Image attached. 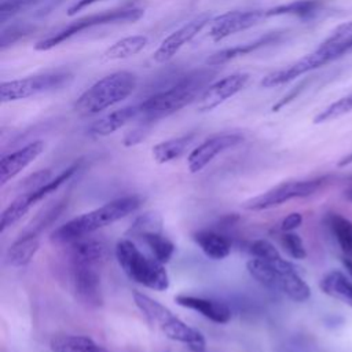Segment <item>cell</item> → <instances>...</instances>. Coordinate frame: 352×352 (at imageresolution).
<instances>
[{
	"mask_svg": "<svg viewBox=\"0 0 352 352\" xmlns=\"http://www.w3.org/2000/svg\"><path fill=\"white\" fill-rule=\"evenodd\" d=\"M139 103L121 107L92 122L88 128V133L94 136H109L120 128H122L124 125H126L133 118H139Z\"/></svg>",
	"mask_w": 352,
	"mask_h": 352,
	"instance_id": "18",
	"label": "cell"
},
{
	"mask_svg": "<svg viewBox=\"0 0 352 352\" xmlns=\"http://www.w3.org/2000/svg\"><path fill=\"white\" fill-rule=\"evenodd\" d=\"M279 242H280V246L283 248V250L292 258L304 260L307 257V250H305L304 242H302L301 236L298 234H296L294 231H289V232L280 231Z\"/></svg>",
	"mask_w": 352,
	"mask_h": 352,
	"instance_id": "32",
	"label": "cell"
},
{
	"mask_svg": "<svg viewBox=\"0 0 352 352\" xmlns=\"http://www.w3.org/2000/svg\"><path fill=\"white\" fill-rule=\"evenodd\" d=\"M34 0H0V22L4 23L8 18L19 12Z\"/></svg>",
	"mask_w": 352,
	"mask_h": 352,
	"instance_id": "34",
	"label": "cell"
},
{
	"mask_svg": "<svg viewBox=\"0 0 352 352\" xmlns=\"http://www.w3.org/2000/svg\"><path fill=\"white\" fill-rule=\"evenodd\" d=\"M307 85V81H304V82H301L300 85H297V87H294L287 95H285L276 104H274V107H272V111H278L279 109H282L285 104H287L289 102H292L302 89H304V87Z\"/></svg>",
	"mask_w": 352,
	"mask_h": 352,
	"instance_id": "37",
	"label": "cell"
},
{
	"mask_svg": "<svg viewBox=\"0 0 352 352\" xmlns=\"http://www.w3.org/2000/svg\"><path fill=\"white\" fill-rule=\"evenodd\" d=\"M133 302L146 320L166 338L186 345L192 352H205L204 334L184 323L168 307L140 292L133 293Z\"/></svg>",
	"mask_w": 352,
	"mask_h": 352,
	"instance_id": "3",
	"label": "cell"
},
{
	"mask_svg": "<svg viewBox=\"0 0 352 352\" xmlns=\"http://www.w3.org/2000/svg\"><path fill=\"white\" fill-rule=\"evenodd\" d=\"M96 1H100V0H77L74 4H72V6L69 7V10H67V15L73 16V15H76L78 11H81V10L87 8L88 6H91V4L96 3Z\"/></svg>",
	"mask_w": 352,
	"mask_h": 352,
	"instance_id": "38",
	"label": "cell"
},
{
	"mask_svg": "<svg viewBox=\"0 0 352 352\" xmlns=\"http://www.w3.org/2000/svg\"><path fill=\"white\" fill-rule=\"evenodd\" d=\"M32 206L33 204L30 202L28 192H22L15 199H12L1 212L0 232H4L8 227L18 223L32 209Z\"/></svg>",
	"mask_w": 352,
	"mask_h": 352,
	"instance_id": "28",
	"label": "cell"
},
{
	"mask_svg": "<svg viewBox=\"0 0 352 352\" xmlns=\"http://www.w3.org/2000/svg\"><path fill=\"white\" fill-rule=\"evenodd\" d=\"M345 197H346V199L352 204V188H349V190L345 192Z\"/></svg>",
	"mask_w": 352,
	"mask_h": 352,
	"instance_id": "41",
	"label": "cell"
},
{
	"mask_svg": "<svg viewBox=\"0 0 352 352\" xmlns=\"http://www.w3.org/2000/svg\"><path fill=\"white\" fill-rule=\"evenodd\" d=\"M140 241L148 248L151 256L162 264H166L172 258L176 249L175 243L168 236H165L164 232L146 235Z\"/></svg>",
	"mask_w": 352,
	"mask_h": 352,
	"instance_id": "30",
	"label": "cell"
},
{
	"mask_svg": "<svg viewBox=\"0 0 352 352\" xmlns=\"http://www.w3.org/2000/svg\"><path fill=\"white\" fill-rule=\"evenodd\" d=\"M351 110H352V94L333 102L326 109H323L319 114L315 116L314 124H322V122L331 121L334 118H338V117L349 113Z\"/></svg>",
	"mask_w": 352,
	"mask_h": 352,
	"instance_id": "31",
	"label": "cell"
},
{
	"mask_svg": "<svg viewBox=\"0 0 352 352\" xmlns=\"http://www.w3.org/2000/svg\"><path fill=\"white\" fill-rule=\"evenodd\" d=\"M138 78L133 73L120 70L110 73L88 89H85L74 102V110L80 116L98 114L126 99L136 88Z\"/></svg>",
	"mask_w": 352,
	"mask_h": 352,
	"instance_id": "4",
	"label": "cell"
},
{
	"mask_svg": "<svg viewBox=\"0 0 352 352\" xmlns=\"http://www.w3.org/2000/svg\"><path fill=\"white\" fill-rule=\"evenodd\" d=\"M150 126H151V124H148V122H146V121H142L138 126H135L132 131H129V132L125 135V138H124V146L129 147V146H135V144H138L139 142H142V140L146 138V135L148 133Z\"/></svg>",
	"mask_w": 352,
	"mask_h": 352,
	"instance_id": "35",
	"label": "cell"
},
{
	"mask_svg": "<svg viewBox=\"0 0 352 352\" xmlns=\"http://www.w3.org/2000/svg\"><path fill=\"white\" fill-rule=\"evenodd\" d=\"M192 239L204 254L212 260H223L231 253V242L219 232L201 230L192 234Z\"/></svg>",
	"mask_w": 352,
	"mask_h": 352,
	"instance_id": "21",
	"label": "cell"
},
{
	"mask_svg": "<svg viewBox=\"0 0 352 352\" xmlns=\"http://www.w3.org/2000/svg\"><path fill=\"white\" fill-rule=\"evenodd\" d=\"M213 19V15L210 12H202L197 15L194 19L184 23L182 28L176 29L173 33H170L168 37L162 40V43L158 45V48L153 54V59L157 63H165L170 60L179 50L190 43L206 25H209Z\"/></svg>",
	"mask_w": 352,
	"mask_h": 352,
	"instance_id": "10",
	"label": "cell"
},
{
	"mask_svg": "<svg viewBox=\"0 0 352 352\" xmlns=\"http://www.w3.org/2000/svg\"><path fill=\"white\" fill-rule=\"evenodd\" d=\"M70 264H84L100 268L109 258V246L98 239H76L69 242Z\"/></svg>",
	"mask_w": 352,
	"mask_h": 352,
	"instance_id": "17",
	"label": "cell"
},
{
	"mask_svg": "<svg viewBox=\"0 0 352 352\" xmlns=\"http://www.w3.org/2000/svg\"><path fill=\"white\" fill-rule=\"evenodd\" d=\"M45 148L43 140H34L16 151L4 155L0 160V184L4 186L16 175H19L26 166H29Z\"/></svg>",
	"mask_w": 352,
	"mask_h": 352,
	"instance_id": "16",
	"label": "cell"
},
{
	"mask_svg": "<svg viewBox=\"0 0 352 352\" xmlns=\"http://www.w3.org/2000/svg\"><path fill=\"white\" fill-rule=\"evenodd\" d=\"M40 248L37 235L21 234L14 243L10 245L6 253V260L11 267H25L32 261Z\"/></svg>",
	"mask_w": 352,
	"mask_h": 352,
	"instance_id": "23",
	"label": "cell"
},
{
	"mask_svg": "<svg viewBox=\"0 0 352 352\" xmlns=\"http://www.w3.org/2000/svg\"><path fill=\"white\" fill-rule=\"evenodd\" d=\"M114 253L121 270L132 282L155 292L169 289L170 280L165 264L153 256L143 254L131 239H120L116 243Z\"/></svg>",
	"mask_w": 352,
	"mask_h": 352,
	"instance_id": "5",
	"label": "cell"
},
{
	"mask_svg": "<svg viewBox=\"0 0 352 352\" xmlns=\"http://www.w3.org/2000/svg\"><path fill=\"white\" fill-rule=\"evenodd\" d=\"M265 18V10L228 11L217 15L209 23V36L213 41H220L234 33L246 30Z\"/></svg>",
	"mask_w": 352,
	"mask_h": 352,
	"instance_id": "13",
	"label": "cell"
},
{
	"mask_svg": "<svg viewBox=\"0 0 352 352\" xmlns=\"http://www.w3.org/2000/svg\"><path fill=\"white\" fill-rule=\"evenodd\" d=\"M243 142L241 133H219L208 138L198 144L187 157V168L191 173L201 172L219 154L236 147Z\"/></svg>",
	"mask_w": 352,
	"mask_h": 352,
	"instance_id": "11",
	"label": "cell"
},
{
	"mask_svg": "<svg viewBox=\"0 0 352 352\" xmlns=\"http://www.w3.org/2000/svg\"><path fill=\"white\" fill-rule=\"evenodd\" d=\"M70 282L81 302L87 304L88 307L102 305V282L98 267L70 264Z\"/></svg>",
	"mask_w": 352,
	"mask_h": 352,
	"instance_id": "12",
	"label": "cell"
},
{
	"mask_svg": "<svg viewBox=\"0 0 352 352\" xmlns=\"http://www.w3.org/2000/svg\"><path fill=\"white\" fill-rule=\"evenodd\" d=\"M249 78L250 76L248 73H234L214 81L201 95L198 102V110L202 113L213 110L214 107L242 91L246 87Z\"/></svg>",
	"mask_w": 352,
	"mask_h": 352,
	"instance_id": "14",
	"label": "cell"
},
{
	"mask_svg": "<svg viewBox=\"0 0 352 352\" xmlns=\"http://www.w3.org/2000/svg\"><path fill=\"white\" fill-rule=\"evenodd\" d=\"M143 201L144 198L138 194L116 198L94 210L76 216L65 224L59 226L52 231L51 239L55 242L69 243L72 241L84 238L98 231L99 228L110 226L121 220L122 217L136 212L142 206Z\"/></svg>",
	"mask_w": 352,
	"mask_h": 352,
	"instance_id": "2",
	"label": "cell"
},
{
	"mask_svg": "<svg viewBox=\"0 0 352 352\" xmlns=\"http://www.w3.org/2000/svg\"><path fill=\"white\" fill-rule=\"evenodd\" d=\"M326 221L341 250L352 257V221L340 213H330Z\"/></svg>",
	"mask_w": 352,
	"mask_h": 352,
	"instance_id": "27",
	"label": "cell"
},
{
	"mask_svg": "<svg viewBox=\"0 0 352 352\" xmlns=\"http://www.w3.org/2000/svg\"><path fill=\"white\" fill-rule=\"evenodd\" d=\"M72 73L67 70H56L47 72L43 74L29 76L25 78L3 81L0 84V100L14 102L26 99L43 92H50L54 89H59L63 85H67L72 81Z\"/></svg>",
	"mask_w": 352,
	"mask_h": 352,
	"instance_id": "8",
	"label": "cell"
},
{
	"mask_svg": "<svg viewBox=\"0 0 352 352\" xmlns=\"http://www.w3.org/2000/svg\"><path fill=\"white\" fill-rule=\"evenodd\" d=\"M282 37V33L279 32H272V33H267L265 36L254 40V41H250V43H245V44H239V45H235V47H230V48H224L221 51H217L214 54H212L208 59H206V65L209 66H220V65H224L227 62H230L231 59H235L238 56H243L246 54H250V52H254L257 51L258 48H263L268 44H274L276 43L278 40H280Z\"/></svg>",
	"mask_w": 352,
	"mask_h": 352,
	"instance_id": "19",
	"label": "cell"
},
{
	"mask_svg": "<svg viewBox=\"0 0 352 352\" xmlns=\"http://www.w3.org/2000/svg\"><path fill=\"white\" fill-rule=\"evenodd\" d=\"M324 183H326V177L282 182L271 187L270 190L249 198L242 204V208L245 210H253V212L276 208L290 199L305 198L315 194Z\"/></svg>",
	"mask_w": 352,
	"mask_h": 352,
	"instance_id": "7",
	"label": "cell"
},
{
	"mask_svg": "<svg viewBox=\"0 0 352 352\" xmlns=\"http://www.w3.org/2000/svg\"><path fill=\"white\" fill-rule=\"evenodd\" d=\"M135 1H138V0H135Z\"/></svg>",
	"mask_w": 352,
	"mask_h": 352,
	"instance_id": "42",
	"label": "cell"
},
{
	"mask_svg": "<svg viewBox=\"0 0 352 352\" xmlns=\"http://www.w3.org/2000/svg\"><path fill=\"white\" fill-rule=\"evenodd\" d=\"M212 67L214 66L208 65L206 67L188 72L164 89L142 100L139 103L140 121L153 124L182 110L195 99H199L216 76V70Z\"/></svg>",
	"mask_w": 352,
	"mask_h": 352,
	"instance_id": "1",
	"label": "cell"
},
{
	"mask_svg": "<svg viewBox=\"0 0 352 352\" xmlns=\"http://www.w3.org/2000/svg\"><path fill=\"white\" fill-rule=\"evenodd\" d=\"M175 301L177 305L191 309V311H195L217 324L228 323L232 316L230 307L226 302L214 300V298L180 293V294L175 296Z\"/></svg>",
	"mask_w": 352,
	"mask_h": 352,
	"instance_id": "15",
	"label": "cell"
},
{
	"mask_svg": "<svg viewBox=\"0 0 352 352\" xmlns=\"http://www.w3.org/2000/svg\"><path fill=\"white\" fill-rule=\"evenodd\" d=\"M301 224H302V216H301V213H298V212H292V213H289V214L280 221L279 230H280L282 232H289V231L297 230Z\"/></svg>",
	"mask_w": 352,
	"mask_h": 352,
	"instance_id": "36",
	"label": "cell"
},
{
	"mask_svg": "<svg viewBox=\"0 0 352 352\" xmlns=\"http://www.w3.org/2000/svg\"><path fill=\"white\" fill-rule=\"evenodd\" d=\"M144 14V10L142 8H118V10H109L98 14H92L88 16H82L72 23H69L66 28L55 32L51 36H47L45 38L37 41L34 44V50L37 51H48L54 47L62 44L63 41L69 40L70 37L76 36L77 33L91 29L94 26L99 25H107V23H118V22H135L140 19Z\"/></svg>",
	"mask_w": 352,
	"mask_h": 352,
	"instance_id": "6",
	"label": "cell"
},
{
	"mask_svg": "<svg viewBox=\"0 0 352 352\" xmlns=\"http://www.w3.org/2000/svg\"><path fill=\"white\" fill-rule=\"evenodd\" d=\"M148 43V38L143 34H133L124 37L116 43H113L104 52L103 59L106 60H117L126 59L136 54H139Z\"/></svg>",
	"mask_w": 352,
	"mask_h": 352,
	"instance_id": "25",
	"label": "cell"
},
{
	"mask_svg": "<svg viewBox=\"0 0 352 352\" xmlns=\"http://www.w3.org/2000/svg\"><path fill=\"white\" fill-rule=\"evenodd\" d=\"M351 164H352V153H349L345 157H342L340 160V162H338L340 166H346V165H351Z\"/></svg>",
	"mask_w": 352,
	"mask_h": 352,
	"instance_id": "40",
	"label": "cell"
},
{
	"mask_svg": "<svg viewBox=\"0 0 352 352\" xmlns=\"http://www.w3.org/2000/svg\"><path fill=\"white\" fill-rule=\"evenodd\" d=\"M342 264H344V268L346 270V274L352 279V258H344Z\"/></svg>",
	"mask_w": 352,
	"mask_h": 352,
	"instance_id": "39",
	"label": "cell"
},
{
	"mask_svg": "<svg viewBox=\"0 0 352 352\" xmlns=\"http://www.w3.org/2000/svg\"><path fill=\"white\" fill-rule=\"evenodd\" d=\"M248 252L252 254V257H257L263 260H272L280 256L278 249L267 239H254L253 242L249 243Z\"/></svg>",
	"mask_w": 352,
	"mask_h": 352,
	"instance_id": "33",
	"label": "cell"
},
{
	"mask_svg": "<svg viewBox=\"0 0 352 352\" xmlns=\"http://www.w3.org/2000/svg\"><path fill=\"white\" fill-rule=\"evenodd\" d=\"M162 226H164V220L160 213L146 212L133 220V223L128 228L126 234L129 236L142 239L146 235L162 232Z\"/></svg>",
	"mask_w": 352,
	"mask_h": 352,
	"instance_id": "29",
	"label": "cell"
},
{
	"mask_svg": "<svg viewBox=\"0 0 352 352\" xmlns=\"http://www.w3.org/2000/svg\"><path fill=\"white\" fill-rule=\"evenodd\" d=\"M52 352H109L88 336L56 334L50 341Z\"/></svg>",
	"mask_w": 352,
	"mask_h": 352,
	"instance_id": "22",
	"label": "cell"
},
{
	"mask_svg": "<svg viewBox=\"0 0 352 352\" xmlns=\"http://www.w3.org/2000/svg\"><path fill=\"white\" fill-rule=\"evenodd\" d=\"M320 290L342 304L352 308V280L340 270L326 272L319 280Z\"/></svg>",
	"mask_w": 352,
	"mask_h": 352,
	"instance_id": "20",
	"label": "cell"
},
{
	"mask_svg": "<svg viewBox=\"0 0 352 352\" xmlns=\"http://www.w3.org/2000/svg\"><path fill=\"white\" fill-rule=\"evenodd\" d=\"M194 139H195V133L192 132V133H187L179 138H172V139L157 143L151 150L154 161L157 164H168L170 161L180 158L191 146Z\"/></svg>",
	"mask_w": 352,
	"mask_h": 352,
	"instance_id": "24",
	"label": "cell"
},
{
	"mask_svg": "<svg viewBox=\"0 0 352 352\" xmlns=\"http://www.w3.org/2000/svg\"><path fill=\"white\" fill-rule=\"evenodd\" d=\"M337 52L336 48L330 44H324V41L311 54L304 55L302 58L297 59L296 62L278 69L270 74H267L263 80H261V85L264 88H272V87H278V85H283L308 72H312L320 66H324L326 63L337 59Z\"/></svg>",
	"mask_w": 352,
	"mask_h": 352,
	"instance_id": "9",
	"label": "cell"
},
{
	"mask_svg": "<svg viewBox=\"0 0 352 352\" xmlns=\"http://www.w3.org/2000/svg\"><path fill=\"white\" fill-rule=\"evenodd\" d=\"M322 7V0H294L265 10V18L279 15H293L298 18H311Z\"/></svg>",
	"mask_w": 352,
	"mask_h": 352,
	"instance_id": "26",
	"label": "cell"
}]
</instances>
